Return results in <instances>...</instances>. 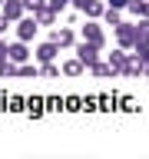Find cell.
<instances>
[{"instance_id": "8992f818", "label": "cell", "mask_w": 149, "mask_h": 159, "mask_svg": "<svg viewBox=\"0 0 149 159\" xmlns=\"http://www.w3.org/2000/svg\"><path fill=\"white\" fill-rule=\"evenodd\" d=\"M0 13H3L10 23H17V20H23V13H27V3H23V0H7V3L0 7Z\"/></svg>"}, {"instance_id": "d6986e66", "label": "cell", "mask_w": 149, "mask_h": 159, "mask_svg": "<svg viewBox=\"0 0 149 159\" xmlns=\"http://www.w3.org/2000/svg\"><path fill=\"white\" fill-rule=\"evenodd\" d=\"M20 76H40V66H33V63H20Z\"/></svg>"}, {"instance_id": "7402d4cb", "label": "cell", "mask_w": 149, "mask_h": 159, "mask_svg": "<svg viewBox=\"0 0 149 159\" xmlns=\"http://www.w3.org/2000/svg\"><path fill=\"white\" fill-rule=\"evenodd\" d=\"M3 60H10V43L0 40V63H3Z\"/></svg>"}, {"instance_id": "6da1fadb", "label": "cell", "mask_w": 149, "mask_h": 159, "mask_svg": "<svg viewBox=\"0 0 149 159\" xmlns=\"http://www.w3.org/2000/svg\"><path fill=\"white\" fill-rule=\"evenodd\" d=\"M79 33H83V40L96 43V47H106V30L99 20H86V27H79Z\"/></svg>"}, {"instance_id": "4fadbf2b", "label": "cell", "mask_w": 149, "mask_h": 159, "mask_svg": "<svg viewBox=\"0 0 149 159\" xmlns=\"http://www.w3.org/2000/svg\"><path fill=\"white\" fill-rule=\"evenodd\" d=\"M89 73H93L96 80H109V76H116V70H113V63H109V60H99V63H93V66H89Z\"/></svg>"}, {"instance_id": "ba28073f", "label": "cell", "mask_w": 149, "mask_h": 159, "mask_svg": "<svg viewBox=\"0 0 149 159\" xmlns=\"http://www.w3.org/2000/svg\"><path fill=\"white\" fill-rule=\"evenodd\" d=\"M63 66V76H70V80H76V76H83L86 73V63L79 57H73V60H66V63H60Z\"/></svg>"}, {"instance_id": "9c48e42d", "label": "cell", "mask_w": 149, "mask_h": 159, "mask_svg": "<svg viewBox=\"0 0 149 159\" xmlns=\"http://www.w3.org/2000/svg\"><path fill=\"white\" fill-rule=\"evenodd\" d=\"M109 63H113V70H116V76H123V73H126V63H129V50H113V53H109Z\"/></svg>"}, {"instance_id": "603a6c76", "label": "cell", "mask_w": 149, "mask_h": 159, "mask_svg": "<svg viewBox=\"0 0 149 159\" xmlns=\"http://www.w3.org/2000/svg\"><path fill=\"white\" fill-rule=\"evenodd\" d=\"M106 7H119V10H126V7H129V0H106Z\"/></svg>"}, {"instance_id": "30bf717a", "label": "cell", "mask_w": 149, "mask_h": 159, "mask_svg": "<svg viewBox=\"0 0 149 159\" xmlns=\"http://www.w3.org/2000/svg\"><path fill=\"white\" fill-rule=\"evenodd\" d=\"M142 47H149V17H139L136 23V47L133 50H142Z\"/></svg>"}, {"instance_id": "ffe728a7", "label": "cell", "mask_w": 149, "mask_h": 159, "mask_svg": "<svg viewBox=\"0 0 149 159\" xmlns=\"http://www.w3.org/2000/svg\"><path fill=\"white\" fill-rule=\"evenodd\" d=\"M47 3H50L53 10H56V13H63V10H66L70 3H73V0H47Z\"/></svg>"}, {"instance_id": "2e32d148", "label": "cell", "mask_w": 149, "mask_h": 159, "mask_svg": "<svg viewBox=\"0 0 149 159\" xmlns=\"http://www.w3.org/2000/svg\"><path fill=\"white\" fill-rule=\"evenodd\" d=\"M129 13L133 17H149V0H129Z\"/></svg>"}, {"instance_id": "7c38bea8", "label": "cell", "mask_w": 149, "mask_h": 159, "mask_svg": "<svg viewBox=\"0 0 149 159\" xmlns=\"http://www.w3.org/2000/svg\"><path fill=\"white\" fill-rule=\"evenodd\" d=\"M10 60H13V63H27V60H30L27 40H13V43H10Z\"/></svg>"}, {"instance_id": "5bb4252c", "label": "cell", "mask_w": 149, "mask_h": 159, "mask_svg": "<svg viewBox=\"0 0 149 159\" xmlns=\"http://www.w3.org/2000/svg\"><path fill=\"white\" fill-rule=\"evenodd\" d=\"M83 13H86V20H99L103 13H106V3H103V0H89Z\"/></svg>"}, {"instance_id": "4316f807", "label": "cell", "mask_w": 149, "mask_h": 159, "mask_svg": "<svg viewBox=\"0 0 149 159\" xmlns=\"http://www.w3.org/2000/svg\"><path fill=\"white\" fill-rule=\"evenodd\" d=\"M3 3H7V0H0V7H3Z\"/></svg>"}, {"instance_id": "7a4b0ae2", "label": "cell", "mask_w": 149, "mask_h": 159, "mask_svg": "<svg viewBox=\"0 0 149 159\" xmlns=\"http://www.w3.org/2000/svg\"><path fill=\"white\" fill-rule=\"evenodd\" d=\"M73 50H76V57L83 60V63H86V70H89L93 63H99V50H103V47H96V43H89V40H79V43H76Z\"/></svg>"}, {"instance_id": "3957f363", "label": "cell", "mask_w": 149, "mask_h": 159, "mask_svg": "<svg viewBox=\"0 0 149 159\" xmlns=\"http://www.w3.org/2000/svg\"><path fill=\"white\" fill-rule=\"evenodd\" d=\"M116 43L123 50H133V47H136V23H126V20H123V23L116 27Z\"/></svg>"}, {"instance_id": "9a60e30c", "label": "cell", "mask_w": 149, "mask_h": 159, "mask_svg": "<svg viewBox=\"0 0 149 159\" xmlns=\"http://www.w3.org/2000/svg\"><path fill=\"white\" fill-rule=\"evenodd\" d=\"M103 20H106V27H113V30H116L119 23H123V10H119V7H106Z\"/></svg>"}, {"instance_id": "e0dca14e", "label": "cell", "mask_w": 149, "mask_h": 159, "mask_svg": "<svg viewBox=\"0 0 149 159\" xmlns=\"http://www.w3.org/2000/svg\"><path fill=\"white\" fill-rule=\"evenodd\" d=\"M0 76H3V80L20 76V63H13V60H3V63H0Z\"/></svg>"}, {"instance_id": "5b68a950", "label": "cell", "mask_w": 149, "mask_h": 159, "mask_svg": "<svg viewBox=\"0 0 149 159\" xmlns=\"http://www.w3.org/2000/svg\"><path fill=\"white\" fill-rule=\"evenodd\" d=\"M37 30H40V20L37 17H23V20H17V40H33L37 37Z\"/></svg>"}, {"instance_id": "44dd1931", "label": "cell", "mask_w": 149, "mask_h": 159, "mask_svg": "<svg viewBox=\"0 0 149 159\" xmlns=\"http://www.w3.org/2000/svg\"><path fill=\"white\" fill-rule=\"evenodd\" d=\"M136 53H139V60H142V66H146V76H149V47L136 50Z\"/></svg>"}, {"instance_id": "cb8c5ba5", "label": "cell", "mask_w": 149, "mask_h": 159, "mask_svg": "<svg viewBox=\"0 0 149 159\" xmlns=\"http://www.w3.org/2000/svg\"><path fill=\"white\" fill-rule=\"evenodd\" d=\"M23 3H27V10H40L43 3H47V0H23Z\"/></svg>"}, {"instance_id": "d4e9b609", "label": "cell", "mask_w": 149, "mask_h": 159, "mask_svg": "<svg viewBox=\"0 0 149 159\" xmlns=\"http://www.w3.org/2000/svg\"><path fill=\"white\" fill-rule=\"evenodd\" d=\"M7 27H10V20L3 17V13H0V37H3V33H7Z\"/></svg>"}, {"instance_id": "277c9868", "label": "cell", "mask_w": 149, "mask_h": 159, "mask_svg": "<svg viewBox=\"0 0 149 159\" xmlns=\"http://www.w3.org/2000/svg\"><path fill=\"white\" fill-rule=\"evenodd\" d=\"M50 40L53 43H60V50H70V47H76V33H73V27H56L53 33H50Z\"/></svg>"}, {"instance_id": "52a82bcc", "label": "cell", "mask_w": 149, "mask_h": 159, "mask_svg": "<svg viewBox=\"0 0 149 159\" xmlns=\"http://www.w3.org/2000/svg\"><path fill=\"white\" fill-rule=\"evenodd\" d=\"M56 57H60V43H53V40H47V43L37 47V60L40 63H53Z\"/></svg>"}, {"instance_id": "8fae6325", "label": "cell", "mask_w": 149, "mask_h": 159, "mask_svg": "<svg viewBox=\"0 0 149 159\" xmlns=\"http://www.w3.org/2000/svg\"><path fill=\"white\" fill-rule=\"evenodd\" d=\"M33 17L40 20V27H53V23H56V17H60V13H56V10H53V7H50V3H43V7H40V10H33Z\"/></svg>"}, {"instance_id": "484cf974", "label": "cell", "mask_w": 149, "mask_h": 159, "mask_svg": "<svg viewBox=\"0 0 149 159\" xmlns=\"http://www.w3.org/2000/svg\"><path fill=\"white\" fill-rule=\"evenodd\" d=\"M86 3H89V0H73V10H79V13H83V10H86Z\"/></svg>"}, {"instance_id": "ac0fdd59", "label": "cell", "mask_w": 149, "mask_h": 159, "mask_svg": "<svg viewBox=\"0 0 149 159\" xmlns=\"http://www.w3.org/2000/svg\"><path fill=\"white\" fill-rule=\"evenodd\" d=\"M60 73H63V66H56V60H53V63H40V76L53 80V76H60Z\"/></svg>"}]
</instances>
